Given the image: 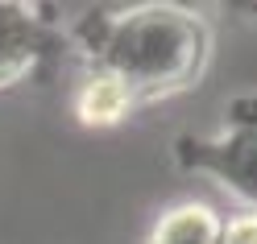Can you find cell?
Instances as JSON below:
<instances>
[{"mask_svg":"<svg viewBox=\"0 0 257 244\" xmlns=\"http://www.w3.org/2000/svg\"><path fill=\"white\" fill-rule=\"evenodd\" d=\"M71 38L83 67L120 79L133 91L137 108L199 87L216 42L203 13L166 0L91 9L71 29Z\"/></svg>","mask_w":257,"mask_h":244,"instance_id":"1","label":"cell"},{"mask_svg":"<svg viewBox=\"0 0 257 244\" xmlns=\"http://www.w3.org/2000/svg\"><path fill=\"white\" fill-rule=\"evenodd\" d=\"M224 112L228 116L216 133L174 141V166L207 174L240 203V211H257V95H236Z\"/></svg>","mask_w":257,"mask_h":244,"instance_id":"2","label":"cell"},{"mask_svg":"<svg viewBox=\"0 0 257 244\" xmlns=\"http://www.w3.org/2000/svg\"><path fill=\"white\" fill-rule=\"evenodd\" d=\"M54 50H58V29L42 5L0 0V91L34 79Z\"/></svg>","mask_w":257,"mask_h":244,"instance_id":"3","label":"cell"},{"mask_svg":"<svg viewBox=\"0 0 257 244\" xmlns=\"http://www.w3.org/2000/svg\"><path fill=\"white\" fill-rule=\"evenodd\" d=\"M71 108H75V120L83 128H116L137 112V100L120 79L100 75V71H87L79 79V87L71 95Z\"/></svg>","mask_w":257,"mask_h":244,"instance_id":"4","label":"cell"},{"mask_svg":"<svg viewBox=\"0 0 257 244\" xmlns=\"http://www.w3.org/2000/svg\"><path fill=\"white\" fill-rule=\"evenodd\" d=\"M224 236V215L212 203L199 199H183L166 207L162 215L154 219L146 244H220Z\"/></svg>","mask_w":257,"mask_h":244,"instance_id":"5","label":"cell"},{"mask_svg":"<svg viewBox=\"0 0 257 244\" xmlns=\"http://www.w3.org/2000/svg\"><path fill=\"white\" fill-rule=\"evenodd\" d=\"M220 244H257V211H236L224 219Z\"/></svg>","mask_w":257,"mask_h":244,"instance_id":"6","label":"cell"}]
</instances>
